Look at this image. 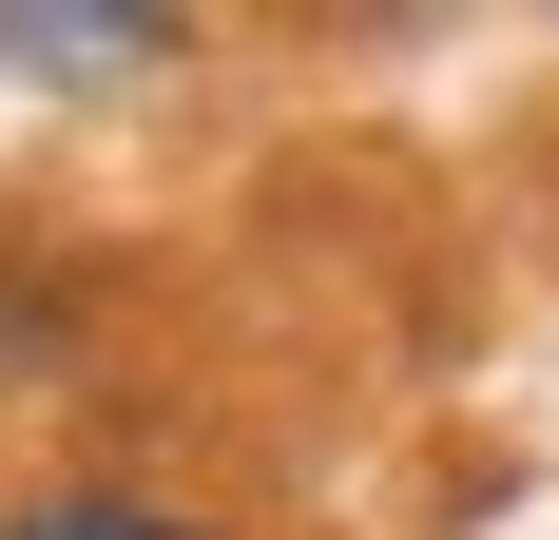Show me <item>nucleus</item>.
<instances>
[{
    "mask_svg": "<svg viewBox=\"0 0 559 540\" xmlns=\"http://www.w3.org/2000/svg\"><path fill=\"white\" fill-rule=\"evenodd\" d=\"M0 78L116 97V78H174V20H135V0H0Z\"/></svg>",
    "mask_w": 559,
    "mask_h": 540,
    "instance_id": "obj_1",
    "label": "nucleus"
},
{
    "mask_svg": "<svg viewBox=\"0 0 559 540\" xmlns=\"http://www.w3.org/2000/svg\"><path fill=\"white\" fill-rule=\"evenodd\" d=\"M0 540H231L213 502H155V483H20Z\"/></svg>",
    "mask_w": 559,
    "mask_h": 540,
    "instance_id": "obj_2",
    "label": "nucleus"
}]
</instances>
